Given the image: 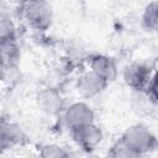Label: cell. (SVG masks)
<instances>
[{"label": "cell", "mask_w": 158, "mask_h": 158, "mask_svg": "<svg viewBox=\"0 0 158 158\" xmlns=\"http://www.w3.org/2000/svg\"><path fill=\"white\" fill-rule=\"evenodd\" d=\"M37 105L38 107L47 115H58L64 112V100L60 93L53 88H46L41 90L37 95Z\"/></svg>", "instance_id": "9c48e42d"}, {"label": "cell", "mask_w": 158, "mask_h": 158, "mask_svg": "<svg viewBox=\"0 0 158 158\" xmlns=\"http://www.w3.org/2000/svg\"><path fill=\"white\" fill-rule=\"evenodd\" d=\"M70 135L73 137V141L86 152L94 151L104 139V133L95 122L79 127L72 131Z\"/></svg>", "instance_id": "5b68a950"}, {"label": "cell", "mask_w": 158, "mask_h": 158, "mask_svg": "<svg viewBox=\"0 0 158 158\" xmlns=\"http://www.w3.org/2000/svg\"><path fill=\"white\" fill-rule=\"evenodd\" d=\"M95 115L93 109L81 101L73 102L65 107L63 112V123L68 128L69 132L83 127L89 123H94Z\"/></svg>", "instance_id": "3957f363"}, {"label": "cell", "mask_w": 158, "mask_h": 158, "mask_svg": "<svg viewBox=\"0 0 158 158\" xmlns=\"http://www.w3.org/2000/svg\"><path fill=\"white\" fill-rule=\"evenodd\" d=\"M26 142H27V136L20 125L5 120L1 121L0 147L4 152L16 147H22Z\"/></svg>", "instance_id": "8992f818"}, {"label": "cell", "mask_w": 158, "mask_h": 158, "mask_svg": "<svg viewBox=\"0 0 158 158\" xmlns=\"http://www.w3.org/2000/svg\"><path fill=\"white\" fill-rule=\"evenodd\" d=\"M38 158H70L69 152L59 144L47 143L38 151Z\"/></svg>", "instance_id": "7c38bea8"}, {"label": "cell", "mask_w": 158, "mask_h": 158, "mask_svg": "<svg viewBox=\"0 0 158 158\" xmlns=\"http://www.w3.org/2000/svg\"><path fill=\"white\" fill-rule=\"evenodd\" d=\"M120 141L136 156L146 154L158 146V138L144 125L137 123L130 126L121 136Z\"/></svg>", "instance_id": "6da1fadb"}, {"label": "cell", "mask_w": 158, "mask_h": 158, "mask_svg": "<svg viewBox=\"0 0 158 158\" xmlns=\"http://www.w3.org/2000/svg\"><path fill=\"white\" fill-rule=\"evenodd\" d=\"M89 67L93 73L105 80L107 84L114 81L118 75V68L114 58L106 54H94L89 59Z\"/></svg>", "instance_id": "52a82bcc"}, {"label": "cell", "mask_w": 158, "mask_h": 158, "mask_svg": "<svg viewBox=\"0 0 158 158\" xmlns=\"http://www.w3.org/2000/svg\"><path fill=\"white\" fill-rule=\"evenodd\" d=\"M16 38V27L11 16L6 11L0 14V42L15 41Z\"/></svg>", "instance_id": "8fae6325"}, {"label": "cell", "mask_w": 158, "mask_h": 158, "mask_svg": "<svg viewBox=\"0 0 158 158\" xmlns=\"http://www.w3.org/2000/svg\"><path fill=\"white\" fill-rule=\"evenodd\" d=\"M20 12L26 23L36 31H46L53 21L52 6L46 1L28 0L20 4Z\"/></svg>", "instance_id": "7a4b0ae2"}, {"label": "cell", "mask_w": 158, "mask_h": 158, "mask_svg": "<svg viewBox=\"0 0 158 158\" xmlns=\"http://www.w3.org/2000/svg\"><path fill=\"white\" fill-rule=\"evenodd\" d=\"M151 69L144 63L133 62L125 67L122 72V79L125 84L137 93H142L148 89V85L152 80Z\"/></svg>", "instance_id": "277c9868"}, {"label": "cell", "mask_w": 158, "mask_h": 158, "mask_svg": "<svg viewBox=\"0 0 158 158\" xmlns=\"http://www.w3.org/2000/svg\"><path fill=\"white\" fill-rule=\"evenodd\" d=\"M147 94L153 102L158 104V73L152 77V80L147 89Z\"/></svg>", "instance_id": "4fadbf2b"}, {"label": "cell", "mask_w": 158, "mask_h": 158, "mask_svg": "<svg viewBox=\"0 0 158 158\" xmlns=\"http://www.w3.org/2000/svg\"><path fill=\"white\" fill-rule=\"evenodd\" d=\"M142 25L147 31L158 33V1L146 5L142 14Z\"/></svg>", "instance_id": "30bf717a"}, {"label": "cell", "mask_w": 158, "mask_h": 158, "mask_svg": "<svg viewBox=\"0 0 158 158\" xmlns=\"http://www.w3.org/2000/svg\"><path fill=\"white\" fill-rule=\"evenodd\" d=\"M106 86L107 83L102 80L100 77H98L95 73H93L91 70L81 74L75 83L77 91L79 93V95H81L85 99H91L98 96L105 90Z\"/></svg>", "instance_id": "ba28073f"}]
</instances>
